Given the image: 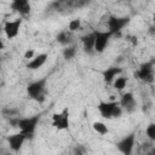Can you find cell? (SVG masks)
<instances>
[{
	"label": "cell",
	"mask_w": 155,
	"mask_h": 155,
	"mask_svg": "<svg viewBox=\"0 0 155 155\" xmlns=\"http://www.w3.org/2000/svg\"><path fill=\"white\" fill-rule=\"evenodd\" d=\"M39 124V116H28V117H22L17 120V127L19 128V132L27 134L28 137L33 134L36 130V126Z\"/></svg>",
	"instance_id": "cell-1"
},
{
	"label": "cell",
	"mask_w": 155,
	"mask_h": 155,
	"mask_svg": "<svg viewBox=\"0 0 155 155\" xmlns=\"http://www.w3.org/2000/svg\"><path fill=\"white\" fill-rule=\"evenodd\" d=\"M93 33H94L93 50L96 52H98V53H102L105 50V47H107V45L109 42V39H110V36L113 34L110 31H108V30H104V31L97 30V31H93Z\"/></svg>",
	"instance_id": "cell-2"
},
{
	"label": "cell",
	"mask_w": 155,
	"mask_h": 155,
	"mask_svg": "<svg viewBox=\"0 0 155 155\" xmlns=\"http://www.w3.org/2000/svg\"><path fill=\"white\" fill-rule=\"evenodd\" d=\"M69 110L68 108L63 109L61 113H56L52 115V126L58 131L68 130L69 128Z\"/></svg>",
	"instance_id": "cell-3"
},
{
	"label": "cell",
	"mask_w": 155,
	"mask_h": 155,
	"mask_svg": "<svg viewBox=\"0 0 155 155\" xmlns=\"http://www.w3.org/2000/svg\"><path fill=\"white\" fill-rule=\"evenodd\" d=\"M128 22H130V19L127 17H114V16H110L107 19L108 31H110L111 34H116V33L121 31L124 29V27H126V24Z\"/></svg>",
	"instance_id": "cell-4"
},
{
	"label": "cell",
	"mask_w": 155,
	"mask_h": 155,
	"mask_svg": "<svg viewBox=\"0 0 155 155\" xmlns=\"http://www.w3.org/2000/svg\"><path fill=\"white\" fill-rule=\"evenodd\" d=\"M21 25H22V19L21 18H17L15 21L5 22V24L2 27V30H4L5 35H6V38L7 39H15L19 33Z\"/></svg>",
	"instance_id": "cell-5"
},
{
	"label": "cell",
	"mask_w": 155,
	"mask_h": 155,
	"mask_svg": "<svg viewBox=\"0 0 155 155\" xmlns=\"http://www.w3.org/2000/svg\"><path fill=\"white\" fill-rule=\"evenodd\" d=\"M45 84H46V79H40V80H36V81L29 84V86L27 87V92H28L29 97L33 99H39V97H42V92L45 90Z\"/></svg>",
	"instance_id": "cell-6"
},
{
	"label": "cell",
	"mask_w": 155,
	"mask_h": 155,
	"mask_svg": "<svg viewBox=\"0 0 155 155\" xmlns=\"http://www.w3.org/2000/svg\"><path fill=\"white\" fill-rule=\"evenodd\" d=\"M119 104V101H101L97 105V109L101 114L102 117L104 119H111L113 116V111L115 109V107Z\"/></svg>",
	"instance_id": "cell-7"
},
{
	"label": "cell",
	"mask_w": 155,
	"mask_h": 155,
	"mask_svg": "<svg viewBox=\"0 0 155 155\" xmlns=\"http://www.w3.org/2000/svg\"><path fill=\"white\" fill-rule=\"evenodd\" d=\"M134 142H136V137L134 134H128L126 137H124L119 143H117V148L122 154L130 155L134 148Z\"/></svg>",
	"instance_id": "cell-8"
},
{
	"label": "cell",
	"mask_w": 155,
	"mask_h": 155,
	"mask_svg": "<svg viewBox=\"0 0 155 155\" xmlns=\"http://www.w3.org/2000/svg\"><path fill=\"white\" fill-rule=\"evenodd\" d=\"M27 138H28L27 134H24V133H22V132H18V133H15V134L8 136V137H7V142H8L10 148H11L13 151H18V150L22 148V145H23V143L25 142Z\"/></svg>",
	"instance_id": "cell-9"
},
{
	"label": "cell",
	"mask_w": 155,
	"mask_h": 155,
	"mask_svg": "<svg viewBox=\"0 0 155 155\" xmlns=\"http://www.w3.org/2000/svg\"><path fill=\"white\" fill-rule=\"evenodd\" d=\"M11 8L18 12L21 16H27L30 12V2L29 0H12Z\"/></svg>",
	"instance_id": "cell-10"
},
{
	"label": "cell",
	"mask_w": 155,
	"mask_h": 155,
	"mask_svg": "<svg viewBox=\"0 0 155 155\" xmlns=\"http://www.w3.org/2000/svg\"><path fill=\"white\" fill-rule=\"evenodd\" d=\"M47 58H48V54H47V53H39V54L34 56V57L27 63V68L30 69V70H36V69L41 68V67L46 63Z\"/></svg>",
	"instance_id": "cell-11"
},
{
	"label": "cell",
	"mask_w": 155,
	"mask_h": 155,
	"mask_svg": "<svg viewBox=\"0 0 155 155\" xmlns=\"http://www.w3.org/2000/svg\"><path fill=\"white\" fill-rule=\"evenodd\" d=\"M122 73V69L119 67H111V68H107L103 71V79L105 82H113V80L120 75Z\"/></svg>",
	"instance_id": "cell-12"
},
{
	"label": "cell",
	"mask_w": 155,
	"mask_h": 155,
	"mask_svg": "<svg viewBox=\"0 0 155 155\" xmlns=\"http://www.w3.org/2000/svg\"><path fill=\"white\" fill-rule=\"evenodd\" d=\"M119 104L122 109H131V107L134 105V97L131 92H126L122 94L121 99L119 101Z\"/></svg>",
	"instance_id": "cell-13"
},
{
	"label": "cell",
	"mask_w": 155,
	"mask_h": 155,
	"mask_svg": "<svg viewBox=\"0 0 155 155\" xmlns=\"http://www.w3.org/2000/svg\"><path fill=\"white\" fill-rule=\"evenodd\" d=\"M137 76L142 80H148L149 78L153 76V70H151V65L150 64H144L142 68H139V70L137 71Z\"/></svg>",
	"instance_id": "cell-14"
},
{
	"label": "cell",
	"mask_w": 155,
	"mask_h": 155,
	"mask_svg": "<svg viewBox=\"0 0 155 155\" xmlns=\"http://www.w3.org/2000/svg\"><path fill=\"white\" fill-rule=\"evenodd\" d=\"M127 86V78L125 76H116L114 80H113V87L116 90V91H122L125 90Z\"/></svg>",
	"instance_id": "cell-15"
},
{
	"label": "cell",
	"mask_w": 155,
	"mask_h": 155,
	"mask_svg": "<svg viewBox=\"0 0 155 155\" xmlns=\"http://www.w3.org/2000/svg\"><path fill=\"white\" fill-rule=\"evenodd\" d=\"M92 128L94 130V132H97V133L101 134V136L108 134V132H109L108 126H107L104 122H102V121H94V122L92 124Z\"/></svg>",
	"instance_id": "cell-16"
},
{
	"label": "cell",
	"mask_w": 155,
	"mask_h": 155,
	"mask_svg": "<svg viewBox=\"0 0 155 155\" xmlns=\"http://www.w3.org/2000/svg\"><path fill=\"white\" fill-rule=\"evenodd\" d=\"M82 42H84V47L86 50H92L93 44H94V33H90V34L85 35L82 38Z\"/></svg>",
	"instance_id": "cell-17"
},
{
	"label": "cell",
	"mask_w": 155,
	"mask_h": 155,
	"mask_svg": "<svg viewBox=\"0 0 155 155\" xmlns=\"http://www.w3.org/2000/svg\"><path fill=\"white\" fill-rule=\"evenodd\" d=\"M81 25H82L81 19H80V18H74V19H71V21L68 23V31H70V33L78 31V30L81 28Z\"/></svg>",
	"instance_id": "cell-18"
},
{
	"label": "cell",
	"mask_w": 155,
	"mask_h": 155,
	"mask_svg": "<svg viewBox=\"0 0 155 155\" xmlns=\"http://www.w3.org/2000/svg\"><path fill=\"white\" fill-rule=\"evenodd\" d=\"M145 133H147V137H148L150 140H155V125H154V124H150V125L147 127Z\"/></svg>",
	"instance_id": "cell-19"
},
{
	"label": "cell",
	"mask_w": 155,
	"mask_h": 155,
	"mask_svg": "<svg viewBox=\"0 0 155 155\" xmlns=\"http://www.w3.org/2000/svg\"><path fill=\"white\" fill-rule=\"evenodd\" d=\"M69 33H70V31H69ZM69 33H67V31H62V33L58 35V41H59L61 44H65V42H68Z\"/></svg>",
	"instance_id": "cell-20"
},
{
	"label": "cell",
	"mask_w": 155,
	"mask_h": 155,
	"mask_svg": "<svg viewBox=\"0 0 155 155\" xmlns=\"http://www.w3.org/2000/svg\"><path fill=\"white\" fill-rule=\"evenodd\" d=\"M34 56H35V50H34V48H28V50L24 52L23 58H24L25 61H30Z\"/></svg>",
	"instance_id": "cell-21"
},
{
	"label": "cell",
	"mask_w": 155,
	"mask_h": 155,
	"mask_svg": "<svg viewBox=\"0 0 155 155\" xmlns=\"http://www.w3.org/2000/svg\"><path fill=\"white\" fill-rule=\"evenodd\" d=\"M75 54V48L74 47H67L64 50V57L65 58H71Z\"/></svg>",
	"instance_id": "cell-22"
},
{
	"label": "cell",
	"mask_w": 155,
	"mask_h": 155,
	"mask_svg": "<svg viewBox=\"0 0 155 155\" xmlns=\"http://www.w3.org/2000/svg\"><path fill=\"white\" fill-rule=\"evenodd\" d=\"M4 48V41L1 40V38H0V50H2Z\"/></svg>",
	"instance_id": "cell-23"
}]
</instances>
